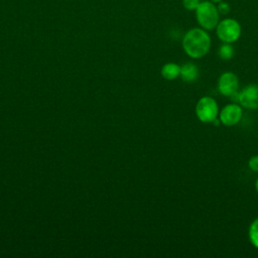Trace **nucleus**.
<instances>
[{
  "label": "nucleus",
  "mask_w": 258,
  "mask_h": 258,
  "mask_svg": "<svg viewBox=\"0 0 258 258\" xmlns=\"http://www.w3.org/2000/svg\"><path fill=\"white\" fill-rule=\"evenodd\" d=\"M211 36L206 29L195 27L185 32L181 45L185 54L191 58L204 57L211 48Z\"/></svg>",
  "instance_id": "obj_1"
},
{
  "label": "nucleus",
  "mask_w": 258,
  "mask_h": 258,
  "mask_svg": "<svg viewBox=\"0 0 258 258\" xmlns=\"http://www.w3.org/2000/svg\"><path fill=\"white\" fill-rule=\"evenodd\" d=\"M239 104L249 110H258V84H250L240 91Z\"/></svg>",
  "instance_id": "obj_7"
},
{
  "label": "nucleus",
  "mask_w": 258,
  "mask_h": 258,
  "mask_svg": "<svg viewBox=\"0 0 258 258\" xmlns=\"http://www.w3.org/2000/svg\"><path fill=\"white\" fill-rule=\"evenodd\" d=\"M255 190H256V192L258 194V178H257L256 181H255Z\"/></svg>",
  "instance_id": "obj_15"
},
{
  "label": "nucleus",
  "mask_w": 258,
  "mask_h": 258,
  "mask_svg": "<svg viewBox=\"0 0 258 258\" xmlns=\"http://www.w3.org/2000/svg\"><path fill=\"white\" fill-rule=\"evenodd\" d=\"M243 116V107L239 103H230L222 108L219 112V120L221 124L227 127L237 125Z\"/></svg>",
  "instance_id": "obj_5"
},
{
  "label": "nucleus",
  "mask_w": 258,
  "mask_h": 258,
  "mask_svg": "<svg viewBox=\"0 0 258 258\" xmlns=\"http://www.w3.org/2000/svg\"><path fill=\"white\" fill-rule=\"evenodd\" d=\"M161 76L167 81H173L180 75V67L175 62H166L161 68Z\"/></svg>",
  "instance_id": "obj_9"
},
{
  "label": "nucleus",
  "mask_w": 258,
  "mask_h": 258,
  "mask_svg": "<svg viewBox=\"0 0 258 258\" xmlns=\"http://www.w3.org/2000/svg\"><path fill=\"white\" fill-rule=\"evenodd\" d=\"M199 68L192 62H186L180 67L179 77L185 83H194L199 78Z\"/></svg>",
  "instance_id": "obj_8"
},
{
  "label": "nucleus",
  "mask_w": 258,
  "mask_h": 258,
  "mask_svg": "<svg viewBox=\"0 0 258 258\" xmlns=\"http://www.w3.org/2000/svg\"><path fill=\"white\" fill-rule=\"evenodd\" d=\"M196 17L199 25L206 30L216 28L220 21V13L212 1H202L196 9Z\"/></svg>",
  "instance_id": "obj_2"
},
{
  "label": "nucleus",
  "mask_w": 258,
  "mask_h": 258,
  "mask_svg": "<svg viewBox=\"0 0 258 258\" xmlns=\"http://www.w3.org/2000/svg\"><path fill=\"white\" fill-rule=\"evenodd\" d=\"M218 53H219L220 58H222L223 60H229L234 56L235 49H234V46L232 45V43L223 42V44L219 47Z\"/></svg>",
  "instance_id": "obj_11"
},
{
  "label": "nucleus",
  "mask_w": 258,
  "mask_h": 258,
  "mask_svg": "<svg viewBox=\"0 0 258 258\" xmlns=\"http://www.w3.org/2000/svg\"><path fill=\"white\" fill-rule=\"evenodd\" d=\"M248 238L250 243L258 249V217L255 218L248 229Z\"/></svg>",
  "instance_id": "obj_10"
},
{
  "label": "nucleus",
  "mask_w": 258,
  "mask_h": 258,
  "mask_svg": "<svg viewBox=\"0 0 258 258\" xmlns=\"http://www.w3.org/2000/svg\"><path fill=\"white\" fill-rule=\"evenodd\" d=\"M200 3H201V0H182L183 7L189 11L196 10L200 5Z\"/></svg>",
  "instance_id": "obj_12"
},
{
  "label": "nucleus",
  "mask_w": 258,
  "mask_h": 258,
  "mask_svg": "<svg viewBox=\"0 0 258 258\" xmlns=\"http://www.w3.org/2000/svg\"><path fill=\"white\" fill-rule=\"evenodd\" d=\"M241 25L233 18H225L220 20L216 27V34L222 42L233 43L241 36Z\"/></svg>",
  "instance_id": "obj_4"
},
{
  "label": "nucleus",
  "mask_w": 258,
  "mask_h": 258,
  "mask_svg": "<svg viewBox=\"0 0 258 258\" xmlns=\"http://www.w3.org/2000/svg\"><path fill=\"white\" fill-rule=\"evenodd\" d=\"M197 118L203 123H212L219 116L218 102L210 97L204 96L199 99L195 108Z\"/></svg>",
  "instance_id": "obj_3"
},
{
  "label": "nucleus",
  "mask_w": 258,
  "mask_h": 258,
  "mask_svg": "<svg viewBox=\"0 0 258 258\" xmlns=\"http://www.w3.org/2000/svg\"><path fill=\"white\" fill-rule=\"evenodd\" d=\"M212 2H214V3H219V2H221V1H223V0H211Z\"/></svg>",
  "instance_id": "obj_16"
},
{
  "label": "nucleus",
  "mask_w": 258,
  "mask_h": 258,
  "mask_svg": "<svg viewBox=\"0 0 258 258\" xmlns=\"http://www.w3.org/2000/svg\"><path fill=\"white\" fill-rule=\"evenodd\" d=\"M239 85L238 76L233 72H224L221 74L217 83L219 93L226 97H230L239 91Z\"/></svg>",
  "instance_id": "obj_6"
},
{
  "label": "nucleus",
  "mask_w": 258,
  "mask_h": 258,
  "mask_svg": "<svg viewBox=\"0 0 258 258\" xmlns=\"http://www.w3.org/2000/svg\"><path fill=\"white\" fill-rule=\"evenodd\" d=\"M248 166L252 171L258 172V155H253L249 158Z\"/></svg>",
  "instance_id": "obj_14"
},
{
  "label": "nucleus",
  "mask_w": 258,
  "mask_h": 258,
  "mask_svg": "<svg viewBox=\"0 0 258 258\" xmlns=\"http://www.w3.org/2000/svg\"><path fill=\"white\" fill-rule=\"evenodd\" d=\"M217 8H218L219 13H220V14H223V15L228 14V13L230 12V10H231V7H230L229 3L224 2V1L219 2L218 5H217Z\"/></svg>",
  "instance_id": "obj_13"
}]
</instances>
